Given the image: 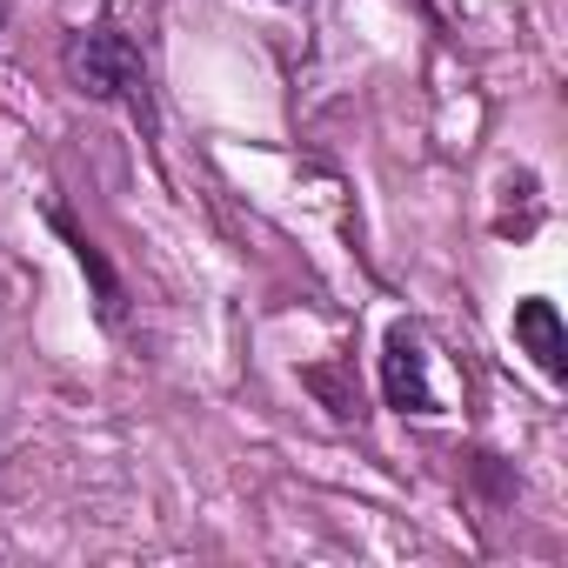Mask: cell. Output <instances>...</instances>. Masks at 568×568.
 I'll use <instances>...</instances> for the list:
<instances>
[{"instance_id":"cell-1","label":"cell","mask_w":568,"mask_h":568,"mask_svg":"<svg viewBox=\"0 0 568 568\" xmlns=\"http://www.w3.org/2000/svg\"><path fill=\"white\" fill-rule=\"evenodd\" d=\"M68 81L88 94V101H121V94H141V48L121 34V28H74L68 48Z\"/></svg>"},{"instance_id":"cell-2","label":"cell","mask_w":568,"mask_h":568,"mask_svg":"<svg viewBox=\"0 0 568 568\" xmlns=\"http://www.w3.org/2000/svg\"><path fill=\"white\" fill-rule=\"evenodd\" d=\"M382 395H388V408H402V415H442L435 382H428L422 328H408V322H395L388 342H382Z\"/></svg>"},{"instance_id":"cell-3","label":"cell","mask_w":568,"mask_h":568,"mask_svg":"<svg viewBox=\"0 0 568 568\" xmlns=\"http://www.w3.org/2000/svg\"><path fill=\"white\" fill-rule=\"evenodd\" d=\"M515 342L535 355V368H541L548 382L568 375V335H561L555 302H521V308H515Z\"/></svg>"},{"instance_id":"cell-4","label":"cell","mask_w":568,"mask_h":568,"mask_svg":"<svg viewBox=\"0 0 568 568\" xmlns=\"http://www.w3.org/2000/svg\"><path fill=\"white\" fill-rule=\"evenodd\" d=\"M54 227L68 234V247H74V261H81V274L94 281V295H101V322H121V302H128V295H121V281H114V267H108V254H101V247H94V241H88V234H81V227H74L68 214H61V207H54Z\"/></svg>"}]
</instances>
